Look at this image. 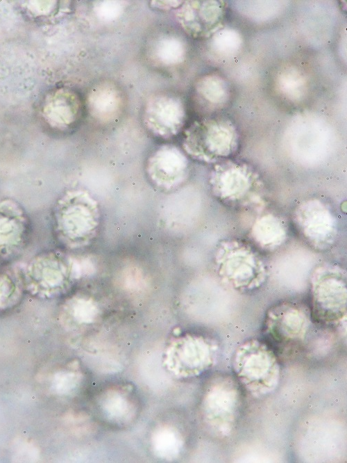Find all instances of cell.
<instances>
[{"label": "cell", "instance_id": "cell-4", "mask_svg": "<svg viewBox=\"0 0 347 463\" xmlns=\"http://www.w3.org/2000/svg\"><path fill=\"white\" fill-rule=\"evenodd\" d=\"M0 203V246L14 245L18 246L21 237L24 234L25 221L22 213L13 203L6 201Z\"/></svg>", "mask_w": 347, "mask_h": 463}, {"label": "cell", "instance_id": "cell-1", "mask_svg": "<svg viewBox=\"0 0 347 463\" xmlns=\"http://www.w3.org/2000/svg\"><path fill=\"white\" fill-rule=\"evenodd\" d=\"M95 213L94 201L87 193L71 191L61 201L60 225L73 238L81 237L95 225Z\"/></svg>", "mask_w": 347, "mask_h": 463}, {"label": "cell", "instance_id": "cell-2", "mask_svg": "<svg viewBox=\"0 0 347 463\" xmlns=\"http://www.w3.org/2000/svg\"><path fill=\"white\" fill-rule=\"evenodd\" d=\"M186 161L176 147L166 145L149 158L146 171L155 186L171 189L182 182L186 172Z\"/></svg>", "mask_w": 347, "mask_h": 463}, {"label": "cell", "instance_id": "cell-3", "mask_svg": "<svg viewBox=\"0 0 347 463\" xmlns=\"http://www.w3.org/2000/svg\"><path fill=\"white\" fill-rule=\"evenodd\" d=\"M183 115L178 101H153L146 108L145 121L154 133L169 138L177 134L180 130Z\"/></svg>", "mask_w": 347, "mask_h": 463}]
</instances>
